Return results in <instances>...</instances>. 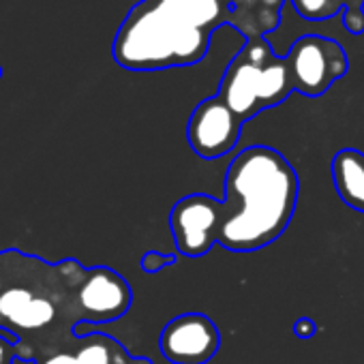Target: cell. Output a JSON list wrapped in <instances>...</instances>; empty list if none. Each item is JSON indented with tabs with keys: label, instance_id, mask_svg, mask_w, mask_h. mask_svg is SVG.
Here are the masks:
<instances>
[{
	"label": "cell",
	"instance_id": "1",
	"mask_svg": "<svg viewBox=\"0 0 364 364\" xmlns=\"http://www.w3.org/2000/svg\"><path fill=\"white\" fill-rule=\"evenodd\" d=\"M283 0H141L120 24L112 54L129 71L191 67L208 54L213 35L234 24L247 39L279 24Z\"/></svg>",
	"mask_w": 364,
	"mask_h": 364
},
{
	"label": "cell",
	"instance_id": "2",
	"mask_svg": "<svg viewBox=\"0 0 364 364\" xmlns=\"http://www.w3.org/2000/svg\"><path fill=\"white\" fill-rule=\"evenodd\" d=\"M300 193L294 165L270 146H249L225 173L223 225L219 245L251 253L272 245L287 230Z\"/></svg>",
	"mask_w": 364,
	"mask_h": 364
},
{
	"label": "cell",
	"instance_id": "3",
	"mask_svg": "<svg viewBox=\"0 0 364 364\" xmlns=\"http://www.w3.org/2000/svg\"><path fill=\"white\" fill-rule=\"evenodd\" d=\"M291 90L285 56H277L264 37H253L228 65L219 97L247 122L259 112L281 105Z\"/></svg>",
	"mask_w": 364,
	"mask_h": 364
},
{
	"label": "cell",
	"instance_id": "4",
	"mask_svg": "<svg viewBox=\"0 0 364 364\" xmlns=\"http://www.w3.org/2000/svg\"><path fill=\"white\" fill-rule=\"evenodd\" d=\"M287 71L296 92L321 97L349 71V58L338 41L321 35L300 37L287 52Z\"/></svg>",
	"mask_w": 364,
	"mask_h": 364
},
{
	"label": "cell",
	"instance_id": "5",
	"mask_svg": "<svg viewBox=\"0 0 364 364\" xmlns=\"http://www.w3.org/2000/svg\"><path fill=\"white\" fill-rule=\"evenodd\" d=\"M223 202L206 193H191L169 210V232L176 249L187 257H202L219 245Z\"/></svg>",
	"mask_w": 364,
	"mask_h": 364
},
{
	"label": "cell",
	"instance_id": "6",
	"mask_svg": "<svg viewBox=\"0 0 364 364\" xmlns=\"http://www.w3.org/2000/svg\"><path fill=\"white\" fill-rule=\"evenodd\" d=\"M159 345L171 364H208L219 353L221 332L204 313H182L165 323Z\"/></svg>",
	"mask_w": 364,
	"mask_h": 364
},
{
	"label": "cell",
	"instance_id": "7",
	"mask_svg": "<svg viewBox=\"0 0 364 364\" xmlns=\"http://www.w3.org/2000/svg\"><path fill=\"white\" fill-rule=\"evenodd\" d=\"M242 120L217 95L204 99L187 122V141L200 159L215 161L230 154L242 131Z\"/></svg>",
	"mask_w": 364,
	"mask_h": 364
},
{
	"label": "cell",
	"instance_id": "8",
	"mask_svg": "<svg viewBox=\"0 0 364 364\" xmlns=\"http://www.w3.org/2000/svg\"><path fill=\"white\" fill-rule=\"evenodd\" d=\"M131 285L107 266L86 270L75 294L80 323H107L120 319L131 309Z\"/></svg>",
	"mask_w": 364,
	"mask_h": 364
},
{
	"label": "cell",
	"instance_id": "9",
	"mask_svg": "<svg viewBox=\"0 0 364 364\" xmlns=\"http://www.w3.org/2000/svg\"><path fill=\"white\" fill-rule=\"evenodd\" d=\"M84 274H86V268L82 270L80 277H75L69 285H65L63 289L54 294L58 296V294L75 289L80 281L84 279ZM54 294H43L41 287L33 289L26 285H5L0 289V319H5L14 328L41 330L56 319L58 311L54 304Z\"/></svg>",
	"mask_w": 364,
	"mask_h": 364
},
{
	"label": "cell",
	"instance_id": "10",
	"mask_svg": "<svg viewBox=\"0 0 364 364\" xmlns=\"http://www.w3.org/2000/svg\"><path fill=\"white\" fill-rule=\"evenodd\" d=\"M332 180L338 198L364 215V152L355 148H343L332 159Z\"/></svg>",
	"mask_w": 364,
	"mask_h": 364
},
{
	"label": "cell",
	"instance_id": "11",
	"mask_svg": "<svg viewBox=\"0 0 364 364\" xmlns=\"http://www.w3.org/2000/svg\"><path fill=\"white\" fill-rule=\"evenodd\" d=\"M71 351L77 364H152L150 358H135L116 338L99 332L80 334L77 345Z\"/></svg>",
	"mask_w": 364,
	"mask_h": 364
},
{
	"label": "cell",
	"instance_id": "12",
	"mask_svg": "<svg viewBox=\"0 0 364 364\" xmlns=\"http://www.w3.org/2000/svg\"><path fill=\"white\" fill-rule=\"evenodd\" d=\"M291 5L304 20H328L341 9L345 14L364 11V0H291Z\"/></svg>",
	"mask_w": 364,
	"mask_h": 364
},
{
	"label": "cell",
	"instance_id": "13",
	"mask_svg": "<svg viewBox=\"0 0 364 364\" xmlns=\"http://www.w3.org/2000/svg\"><path fill=\"white\" fill-rule=\"evenodd\" d=\"M176 262H178V255H173V253L165 255V253H159V251H146V253L141 255L139 266H141V270H144L146 274H156V272H161L163 268L173 266Z\"/></svg>",
	"mask_w": 364,
	"mask_h": 364
},
{
	"label": "cell",
	"instance_id": "14",
	"mask_svg": "<svg viewBox=\"0 0 364 364\" xmlns=\"http://www.w3.org/2000/svg\"><path fill=\"white\" fill-rule=\"evenodd\" d=\"M291 330H294V334L298 338H313L317 334V321L311 319V317H300V319L294 321Z\"/></svg>",
	"mask_w": 364,
	"mask_h": 364
},
{
	"label": "cell",
	"instance_id": "15",
	"mask_svg": "<svg viewBox=\"0 0 364 364\" xmlns=\"http://www.w3.org/2000/svg\"><path fill=\"white\" fill-rule=\"evenodd\" d=\"M37 364H77V360H75L73 351H58V353H54V355L37 362Z\"/></svg>",
	"mask_w": 364,
	"mask_h": 364
},
{
	"label": "cell",
	"instance_id": "16",
	"mask_svg": "<svg viewBox=\"0 0 364 364\" xmlns=\"http://www.w3.org/2000/svg\"><path fill=\"white\" fill-rule=\"evenodd\" d=\"M14 355H16L14 345L7 338H0V364H11Z\"/></svg>",
	"mask_w": 364,
	"mask_h": 364
},
{
	"label": "cell",
	"instance_id": "17",
	"mask_svg": "<svg viewBox=\"0 0 364 364\" xmlns=\"http://www.w3.org/2000/svg\"><path fill=\"white\" fill-rule=\"evenodd\" d=\"M11 364H37L35 360H28V358H22V355H14Z\"/></svg>",
	"mask_w": 364,
	"mask_h": 364
},
{
	"label": "cell",
	"instance_id": "18",
	"mask_svg": "<svg viewBox=\"0 0 364 364\" xmlns=\"http://www.w3.org/2000/svg\"><path fill=\"white\" fill-rule=\"evenodd\" d=\"M0 77H3V67H0Z\"/></svg>",
	"mask_w": 364,
	"mask_h": 364
}]
</instances>
